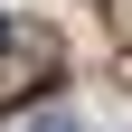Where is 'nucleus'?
Returning <instances> with one entry per match:
<instances>
[{
	"mask_svg": "<svg viewBox=\"0 0 132 132\" xmlns=\"http://www.w3.org/2000/svg\"><path fill=\"white\" fill-rule=\"evenodd\" d=\"M28 132H85V123H76V113H38Z\"/></svg>",
	"mask_w": 132,
	"mask_h": 132,
	"instance_id": "1",
	"label": "nucleus"
},
{
	"mask_svg": "<svg viewBox=\"0 0 132 132\" xmlns=\"http://www.w3.org/2000/svg\"><path fill=\"white\" fill-rule=\"evenodd\" d=\"M0 38H10V19H0Z\"/></svg>",
	"mask_w": 132,
	"mask_h": 132,
	"instance_id": "2",
	"label": "nucleus"
}]
</instances>
